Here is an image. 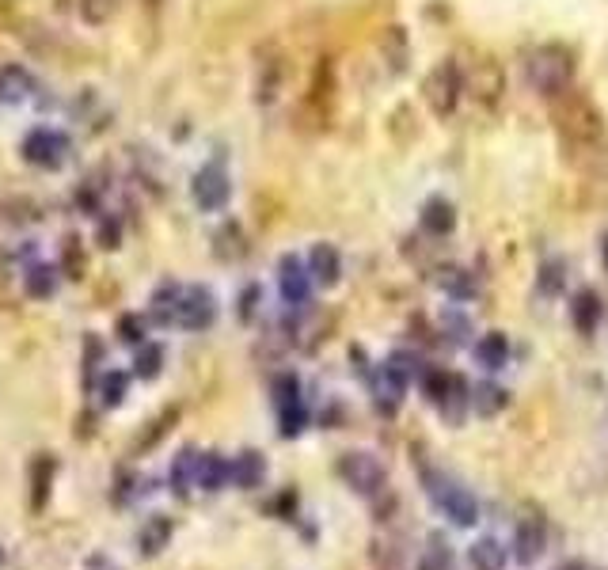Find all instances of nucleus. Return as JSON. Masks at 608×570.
Masks as SVG:
<instances>
[{
	"label": "nucleus",
	"mask_w": 608,
	"mask_h": 570,
	"mask_svg": "<svg viewBox=\"0 0 608 570\" xmlns=\"http://www.w3.org/2000/svg\"><path fill=\"white\" fill-rule=\"evenodd\" d=\"M551 126L559 137V149L574 168H597L608 160V122L605 111L586 92L551 95Z\"/></svg>",
	"instance_id": "nucleus-1"
},
{
	"label": "nucleus",
	"mask_w": 608,
	"mask_h": 570,
	"mask_svg": "<svg viewBox=\"0 0 608 570\" xmlns=\"http://www.w3.org/2000/svg\"><path fill=\"white\" fill-rule=\"evenodd\" d=\"M525 76H529V88L540 92L544 99L567 92L570 80H574V54L559 42H548V46H536L525 61Z\"/></svg>",
	"instance_id": "nucleus-2"
},
{
	"label": "nucleus",
	"mask_w": 608,
	"mask_h": 570,
	"mask_svg": "<svg viewBox=\"0 0 608 570\" xmlns=\"http://www.w3.org/2000/svg\"><path fill=\"white\" fill-rule=\"evenodd\" d=\"M422 483H426L430 502L453 521L456 529H472L475 521H479V502H475V494L468 487H460V483H453L449 475L434 472V468L422 472Z\"/></svg>",
	"instance_id": "nucleus-3"
},
{
	"label": "nucleus",
	"mask_w": 608,
	"mask_h": 570,
	"mask_svg": "<svg viewBox=\"0 0 608 570\" xmlns=\"http://www.w3.org/2000/svg\"><path fill=\"white\" fill-rule=\"evenodd\" d=\"M339 479L361 498H377L388 483V472H384L380 456L365 453V449H350V453L339 456Z\"/></svg>",
	"instance_id": "nucleus-4"
},
{
	"label": "nucleus",
	"mask_w": 608,
	"mask_h": 570,
	"mask_svg": "<svg viewBox=\"0 0 608 570\" xmlns=\"http://www.w3.org/2000/svg\"><path fill=\"white\" fill-rule=\"evenodd\" d=\"M217 320V297L209 285H179V304H175V327L183 331H206Z\"/></svg>",
	"instance_id": "nucleus-5"
},
{
	"label": "nucleus",
	"mask_w": 608,
	"mask_h": 570,
	"mask_svg": "<svg viewBox=\"0 0 608 570\" xmlns=\"http://www.w3.org/2000/svg\"><path fill=\"white\" fill-rule=\"evenodd\" d=\"M468 95L475 99V107H483L487 114H494L506 99V73L494 57H479L468 73Z\"/></svg>",
	"instance_id": "nucleus-6"
},
{
	"label": "nucleus",
	"mask_w": 608,
	"mask_h": 570,
	"mask_svg": "<svg viewBox=\"0 0 608 570\" xmlns=\"http://www.w3.org/2000/svg\"><path fill=\"white\" fill-rule=\"evenodd\" d=\"M426 103H430V111L437 118H449L456 111V99L464 92V84H460V69H456L453 61H441L434 65V73L426 76Z\"/></svg>",
	"instance_id": "nucleus-7"
},
{
	"label": "nucleus",
	"mask_w": 608,
	"mask_h": 570,
	"mask_svg": "<svg viewBox=\"0 0 608 570\" xmlns=\"http://www.w3.org/2000/svg\"><path fill=\"white\" fill-rule=\"evenodd\" d=\"M65 156H69V141H65V133L50 130V126H38L23 141V160L35 164V168L54 171L65 164Z\"/></svg>",
	"instance_id": "nucleus-8"
},
{
	"label": "nucleus",
	"mask_w": 608,
	"mask_h": 570,
	"mask_svg": "<svg viewBox=\"0 0 608 570\" xmlns=\"http://www.w3.org/2000/svg\"><path fill=\"white\" fill-rule=\"evenodd\" d=\"M190 194H194V202L198 209H206V213H217V209L228 206V194H232V183H228V171L213 160V164H202L198 175H194V183H190Z\"/></svg>",
	"instance_id": "nucleus-9"
},
{
	"label": "nucleus",
	"mask_w": 608,
	"mask_h": 570,
	"mask_svg": "<svg viewBox=\"0 0 608 570\" xmlns=\"http://www.w3.org/2000/svg\"><path fill=\"white\" fill-rule=\"evenodd\" d=\"M548 548V521L540 513H525L517 521V532H513V559L521 567H532Z\"/></svg>",
	"instance_id": "nucleus-10"
},
{
	"label": "nucleus",
	"mask_w": 608,
	"mask_h": 570,
	"mask_svg": "<svg viewBox=\"0 0 608 570\" xmlns=\"http://www.w3.org/2000/svg\"><path fill=\"white\" fill-rule=\"evenodd\" d=\"M278 289H282V301L289 308H301L308 304V293H312V274L308 266L297 259V255H285L278 263Z\"/></svg>",
	"instance_id": "nucleus-11"
},
{
	"label": "nucleus",
	"mask_w": 608,
	"mask_h": 570,
	"mask_svg": "<svg viewBox=\"0 0 608 570\" xmlns=\"http://www.w3.org/2000/svg\"><path fill=\"white\" fill-rule=\"evenodd\" d=\"M601 316H605V301H601L597 289H578V293L570 297V323H574L578 335H586V339L597 335Z\"/></svg>",
	"instance_id": "nucleus-12"
},
{
	"label": "nucleus",
	"mask_w": 608,
	"mask_h": 570,
	"mask_svg": "<svg viewBox=\"0 0 608 570\" xmlns=\"http://www.w3.org/2000/svg\"><path fill=\"white\" fill-rule=\"evenodd\" d=\"M54 479H57V456L38 453L35 460H31V513H42L50 506Z\"/></svg>",
	"instance_id": "nucleus-13"
},
{
	"label": "nucleus",
	"mask_w": 608,
	"mask_h": 570,
	"mask_svg": "<svg viewBox=\"0 0 608 570\" xmlns=\"http://www.w3.org/2000/svg\"><path fill=\"white\" fill-rule=\"evenodd\" d=\"M282 80H285V61L278 54H263L259 57V69H255V99L270 107L278 92H282Z\"/></svg>",
	"instance_id": "nucleus-14"
},
{
	"label": "nucleus",
	"mask_w": 608,
	"mask_h": 570,
	"mask_svg": "<svg viewBox=\"0 0 608 570\" xmlns=\"http://www.w3.org/2000/svg\"><path fill=\"white\" fill-rule=\"evenodd\" d=\"M308 274H312V282L323 285V289L339 285V278H342L339 251H335L331 244H316L312 251H308Z\"/></svg>",
	"instance_id": "nucleus-15"
},
{
	"label": "nucleus",
	"mask_w": 608,
	"mask_h": 570,
	"mask_svg": "<svg viewBox=\"0 0 608 570\" xmlns=\"http://www.w3.org/2000/svg\"><path fill=\"white\" fill-rule=\"evenodd\" d=\"M171 536H175V521H171L168 513H152L149 521H145V529H141V536H137V548H141L145 559H156L171 544Z\"/></svg>",
	"instance_id": "nucleus-16"
},
{
	"label": "nucleus",
	"mask_w": 608,
	"mask_h": 570,
	"mask_svg": "<svg viewBox=\"0 0 608 570\" xmlns=\"http://www.w3.org/2000/svg\"><path fill=\"white\" fill-rule=\"evenodd\" d=\"M35 95V76L23 65H0V103H27Z\"/></svg>",
	"instance_id": "nucleus-17"
},
{
	"label": "nucleus",
	"mask_w": 608,
	"mask_h": 570,
	"mask_svg": "<svg viewBox=\"0 0 608 570\" xmlns=\"http://www.w3.org/2000/svg\"><path fill=\"white\" fill-rule=\"evenodd\" d=\"M266 479V456L259 449H244V453L232 460V483L240 487V491H255V487H263Z\"/></svg>",
	"instance_id": "nucleus-18"
},
{
	"label": "nucleus",
	"mask_w": 608,
	"mask_h": 570,
	"mask_svg": "<svg viewBox=\"0 0 608 570\" xmlns=\"http://www.w3.org/2000/svg\"><path fill=\"white\" fill-rule=\"evenodd\" d=\"M198 460H202V453L190 449V445L175 453V460H171V494H175V498H187L190 483L198 487Z\"/></svg>",
	"instance_id": "nucleus-19"
},
{
	"label": "nucleus",
	"mask_w": 608,
	"mask_h": 570,
	"mask_svg": "<svg viewBox=\"0 0 608 570\" xmlns=\"http://www.w3.org/2000/svg\"><path fill=\"white\" fill-rule=\"evenodd\" d=\"M228 483H232V460L221 453H202V460H198V487L213 494L228 487Z\"/></svg>",
	"instance_id": "nucleus-20"
},
{
	"label": "nucleus",
	"mask_w": 608,
	"mask_h": 570,
	"mask_svg": "<svg viewBox=\"0 0 608 570\" xmlns=\"http://www.w3.org/2000/svg\"><path fill=\"white\" fill-rule=\"evenodd\" d=\"M506 559H510V548L494 536H483L468 548V563L472 570H506Z\"/></svg>",
	"instance_id": "nucleus-21"
},
{
	"label": "nucleus",
	"mask_w": 608,
	"mask_h": 570,
	"mask_svg": "<svg viewBox=\"0 0 608 570\" xmlns=\"http://www.w3.org/2000/svg\"><path fill=\"white\" fill-rule=\"evenodd\" d=\"M475 361H479L483 369H491V373L506 369V361H510V339H506L502 331H487L483 339L475 342Z\"/></svg>",
	"instance_id": "nucleus-22"
},
{
	"label": "nucleus",
	"mask_w": 608,
	"mask_h": 570,
	"mask_svg": "<svg viewBox=\"0 0 608 570\" xmlns=\"http://www.w3.org/2000/svg\"><path fill=\"white\" fill-rule=\"evenodd\" d=\"M437 285L456 297V301H472L475 293H479V282H475L472 270H464V266H441L437 270Z\"/></svg>",
	"instance_id": "nucleus-23"
},
{
	"label": "nucleus",
	"mask_w": 608,
	"mask_h": 570,
	"mask_svg": "<svg viewBox=\"0 0 608 570\" xmlns=\"http://www.w3.org/2000/svg\"><path fill=\"white\" fill-rule=\"evenodd\" d=\"M506 403H510V392L506 388H498L494 380H483V384H475L472 388V411L479 418H494L506 411Z\"/></svg>",
	"instance_id": "nucleus-24"
},
{
	"label": "nucleus",
	"mask_w": 608,
	"mask_h": 570,
	"mask_svg": "<svg viewBox=\"0 0 608 570\" xmlns=\"http://www.w3.org/2000/svg\"><path fill=\"white\" fill-rule=\"evenodd\" d=\"M418 384H422V396L430 399L434 407H449L453 403V388H456V380L445 373V369H422L418 373Z\"/></svg>",
	"instance_id": "nucleus-25"
},
{
	"label": "nucleus",
	"mask_w": 608,
	"mask_h": 570,
	"mask_svg": "<svg viewBox=\"0 0 608 570\" xmlns=\"http://www.w3.org/2000/svg\"><path fill=\"white\" fill-rule=\"evenodd\" d=\"M418 221H422V228H426L430 236H449L456 225V213L445 198H430V202L422 206V217H418Z\"/></svg>",
	"instance_id": "nucleus-26"
},
{
	"label": "nucleus",
	"mask_w": 608,
	"mask_h": 570,
	"mask_svg": "<svg viewBox=\"0 0 608 570\" xmlns=\"http://www.w3.org/2000/svg\"><path fill=\"white\" fill-rule=\"evenodd\" d=\"M418 570H456V555L453 548L441 540V532H434V536L426 540V548L418 555Z\"/></svg>",
	"instance_id": "nucleus-27"
},
{
	"label": "nucleus",
	"mask_w": 608,
	"mask_h": 570,
	"mask_svg": "<svg viewBox=\"0 0 608 570\" xmlns=\"http://www.w3.org/2000/svg\"><path fill=\"white\" fill-rule=\"evenodd\" d=\"M175 304H179V285L175 282L160 285V289L152 293V308H149L152 323H160V327H175Z\"/></svg>",
	"instance_id": "nucleus-28"
},
{
	"label": "nucleus",
	"mask_w": 608,
	"mask_h": 570,
	"mask_svg": "<svg viewBox=\"0 0 608 570\" xmlns=\"http://www.w3.org/2000/svg\"><path fill=\"white\" fill-rule=\"evenodd\" d=\"M164 369V350L156 342H141L137 346V361H133V377L141 380H156Z\"/></svg>",
	"instance_id": "nucleus-29"
},
{
	"label": "nucleus",
	"mask_w": 608,
	"mask_h": 570,
	"mask_svg": "<svg viewBox=\"0 0 608 570\" xmlns=\"http://www.w3.org/2000/svg\"><path fill=\"white\" fill-rule=\"evenodd\" d=\"M27 297H35V301H46V297H54L57 293V274H54V266H46V263H38L27 270Z\"/></svg>",
	"instance_id": "nucleus-30"
},
{
	"label": "nucleus",
	"mask_w": 608,
	"mask_h": 570,
	"mask_svg": "<svg viewBox=\"0 0 608 570\" xmlns=\"http://www.w3.org/2000/svg\"><path fill=\"white\" fill-rule=\"evenodd\" d=\"M536 289H540L544 297H559V293L567 289V263L548 259V263L540 266V274H536Z\"/></svg>",
	"instance_id": "nucleus-31"
},
{
	"label": "nucleus",
	"mask_w": 608,
	"mask_h": 570,
	"mask_svg": "<svg viewBox=\"0 0 608 570\" xmlns=\"http://www.w3.org/2000/svg\"><path fill=\"white\" fill-rule=\"evenodd\" d=\"M175 422H179V407H168L160 418H152L149 430L137 437V453H149V449H156V441H164Z\"/></svg>",
	"instance_id": "nucleus-32"
},
{
	"label": "nucleus",
	"mask_w": 608,
	"mask_h": 570,
	"mask_svg": "<svg viewBox=\"0 0 608 570\" xmlns=\"http://www.w3.org/2000/svg\"><path fill=\"white\" fill-rule=\"evenodd\" d=\"M126 388H130V373H103L99 377V396H103V403L107 407H118L122 399H126Z\"/></svg>",
	"instance_id": "nucleus-33"
},
{
	"label": "nucleus",
	"mask_w": 608,
	"mask_h": 570,
	"mask_svg": "<svg viewBox=\"0 0 608 570\" xmlns=\"http://www.w3.org/2000/svg\"><path fill=\"white\" fill-rule=\"evenodd\" d=\"M293 403H304L301 399V380L293 377V373H282V377L274 380V407L285 411V407H293Z\"/></svg>",
	"instance_id": "nucleus-34"
},
{
	"label": "nucleus",
	"mask_w": 608,
	"mask_h": 570,
	"mask_svg": "<svg viewBox=\"0 0 608 570\" xmlns=\"http://www.w3.org/2000/svg\"><path fill=\"white\" fill-rule=\"evenodd\" d=\"M217 259H240L247 247H244V232L236 225H225V232H217Z\"/></svg>",
	"instance_id": "nucleus-35"
},
{
	"label": "nucleus",
	"mask_w": 608,
	"mask_h": 570,
	"mask_svg": "<svg viewBox=\"0 0 608 570\" xmlns=\"http://www.w3.org/2000/svg\"><path fill=\"white\" fill-rule=\"evenodd\" d=\"M304 426H308V407L304 403H293V407L278 411V434L282 437H297Z\"/></svg>",
	"instance_id": "nucleus-36"
},
{
	"label": "nucleus",
	"mask_w": 608,
	"mask_h": 570,
	"mask_svg": "<svg viewBox=\"0 0 608 570\" xmlns=\"http://www.w3.org/2000/svg\"><path fill=\"white\" fill-rule=\"evenodd\" d=\"M380 50H384V57H392V69L403 73V65H407V38H403L399 27H388V35H384V42H380Z\"/></svg>",
	"instance_id": "nucleus-37"
},
{
	"label": "nucleus",
	"mask_w": 608,
	"mask_h": 570,
	"mask_svg": "<svg viewBox=\"0 0 608 570\" xmlns=\"http://www.w3.org/2000/svg\"><path fill=\"white\" fill-rule=\"evenodd\" d=\"M114 8H118V0H80V19L88 27H99L114 16Z\"/></svg>",
	"instance_id": "nucleus-38"
},
{
	"label": "nucleus",
	"mask_w": 608,
	"mask_h": 570,
	"mask_svg": "<svg viewBox=\"0 0 608 570\" xmlns=\"http://www.w3.org/2000/svg\"><path fill=\"white\" fill-rule=\"evenodd\" d=\"M118 339L126 342V346H141V342H145V323H141V316H122V320H118Z\"/></svg>",
	"instance_id": "nucleus-39"
},
{
	"label": "nucleus",
	"mask_w": 608,
	"mask_h": 570,
	"mask_svg": "<svg viewBox=\"0 0 608 570\" xmlns=\"http://www.w3.org/2000/svg\"><path fill=\"white\" fill-rule=\"evenodd\" d=\"M255 312H259V285H247L244 293H240V320L251 323Z\"/></svg>",
	"instance_id": "nucleus-40"
},
{
	"label": "nucleus",
	"mask_w": 608,
	"mask_h": 570,
	"mask_svg": "<svg viewBox=\"0 0 608 570\" xmlns=\"http://www.w3.org/2000/svg\"><path fill=\"white\" fill-rule=\"evenodd\" d=\"M65 270H69V278H80V274H84V251H80L76 240H69V247H65Z\"/></svg>",
	"instance_id": "nucleus-41"
},
{
	"label": "nucleus",
	"mask_w": 608,
	"mask_h": 570,
	"mask_svg": "<svg viewBox=\"0 0 608 570\" xmlns=\"http://www.w3.org/2000/svg\"><path fill=\"white\" fill-rule=\"evenodd\" d=\"M274 510H278V517H282V521H293V513H297V491L278 494V502H274Z\"/></svg>",
	"instance_id": "nucleus-42"
},
{
	"label": "nucleus",
	"mask_w": 608,
	"mask_h": 570,
	"mask_svg": "<svg viewBox=\"0 0 608 570\" xmlns=\"http://www.w3.org/2000/svg\"><path fill=\"white\" fill-rule=\"evenodd\" d=\"M601 259H605V266H608V236H605V244H601Z\"/></svg>",
	"instance_id": "nucleus-43"
},
{
	"label": "nucleus",
	"mask_w": 608,
	"mask_h": 570,
	"mask_svg": "<svg viewBox=\"0 0 608 570\" xmlns=\"http://www.w3.org/2000/svg\"><path fill=\"white\" fill-rule=\"evenodd\" d=\"M555 570H586V567H578V563H567V567H555Z\"/></svg>",
	"instance_id": "nucleus-44"
},
{
	"label": "nucleus",
	"mask_w": 608,
	"mask_h": 570,
	"mask_svg": "<svg viewBox=\"0 0 608 570\" xmlns=\"http://www.w3.org/2000/svg\"><path fill=\"white\" fill-rule=\"evenodd\" d=\"M0 563H4V548H0Z\"/></svg>",
	"instance_id": "nucleus-45"
}]
</instances>
